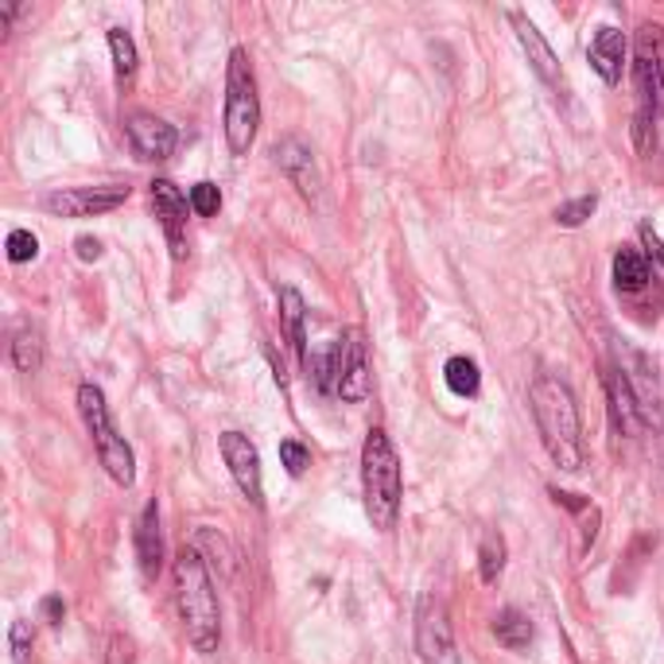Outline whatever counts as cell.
<instances>
[{
  "mask_svg": "<svg viewBox=\"0 0 664 664\" xmlns=\"http://www.w3.org/2000/svg\"><path fill=\"white\" fill-rule=\"evenodd\" d=\"M443 381L455 397H478V389H482V373L470 358H451L443 365Z\"/></svg>",
  "mask_w": 664,
  "mask_h": 664,
  "instance_id": "21",
  "label": "cell"
},
{
  "mask_svg": "<svg viewBox=\"0 0 664 664\" xmlns=\"http://www.w3.org/2000/svg\"><path fill=\"white\" fill-rule=\"evenodd\" d=\"M280 462H284V470H287V475H292V478H300L303 470L311 467V451L300 443V439H284V443H280Z\"/></svg>",
  "mask_w": 664,
  "mask_h": 664,
  "instance_id": "28",
  "label": "cell"
},
{
  "mask_svg": "<svg viewBox=\"0 0 664 664\" xmlns=\"http://www.w3.org/2000/svg\"><path fill=\"white\" fill-rule=\"evenodd\" d=\"M626 36L618 28H598L595 39L587 47V59L595 67V75L603 78L606 86H618L622 82V67H626Z\"/></svg>",
  "mask_w": 664,
  "mask_h": 664,
  "instance_id": "15",
  "label": "cell"
},
{
  "mask_svg": "<svg viewBox=\"0 0 664 664\" xmlns=\"http://www.w3.org/2000/svg\"><path fill=\"white\" fill-rule=\"evenodd\" d=\"M136 559H140V572L148 579H156L159 567H164V533H159V509L156 501H148L136 521Z\"/></svg>",
  "mask_w": 664,
  "mask_h": 664,
  "instance_id": "16",
  "label": "cell"
},
{
  "mask_svg": "<svg viewBox=\"0 0 664 664\" xmlns=\"http://www.w3.org/2000/svg\"><path fill=\"white\" fill-rule=\"evenodd\" d=\"M8 650H12V664H31L36 637H31L28 622H12V629H8Z\"/></svg>",
  "mask_w": 664,
  "mask_h": 664,
  "instance_id": "26",
  "label": "cell"
},
{
  "mask_svg": "<svg viewBox=\"0 0 664 664\" xmlns=\"http://www.w3.org/2000/svg\"><path fill=\"white\" fill-rule=\"evenodd\" d=\"M78 412L86 420V431H90L94 447H98V459L106 467V475L114 478L117 486H129L136 482V459H133V447L117 436L114 420H109V408H106V393L98 385H78Z\"/></svg>",
  "mask_w": 664,
  "mask_h": 664,
  "instance_id": "5",
  "label": "cell"
},
{
  "mask_svg": "<svg viewBox=\"0 0 664 664\" xmlns=\"http://www.w3.org/2000/svg\"><path fill=\"white\" fill-rule=\"evenodd\" d=\"M642 242H645V257H653V261H657V265L664 268V242L657 237V230H653L650 222L642 226Z\"/></svg>",
  "mask_w": 664,
  "mask_h": 664,
  "instance_id": "31",
  "label": "cell"
},
{
  "mask_svg": "<svg viewBox=\"0 0 664 664\" xmlns=\"http://www.w3.org/2000/svg\"><path fill=\"white\" fill-rule=\"evenodd\" d=\"M642 36L650 39L653 59H657V75H661V90H664V28L661 23H642Z\"/></svg>",
  "mask_w": 664,
  "mask_h": 664,
  "instance_id": "29",
  "label": "cell"
},
{
  "mask_svg": "<svg viewBox=\"0 0 664 664\" xmlns=\"http://www.w3.org/2000/svg\"><path fill=\"white\" fill-rule=\"evenodd\" d=\"M494 637H498V645H506V650L521 653L533 645V622L525 618L521 611H514V606H506V611L494 618Z\"/></svg>",
  "mask_w": 664,
  "mask_h": 664,
  "instance_id": "19",
  "label": "cell"
},
{
  "mask_svg": "<svg viewBox=\"0 0 664 664\" xmlns=\"http://www.w3.org/2000/svg\"><path fill=\"white\" fill-rule=\"evenodd\" d=\"M342 400L350 404H362L370 397V365H365V346L354 331L339 334V389Z\"/></svg>",
  "mask_w": 664,
  "mask_h": 664,
  "instance_id": "12",
  "label": "cell"
},
{
  "mask_svg": "<svg viewBox=\"0 0 664 664\" xmlns=\"http://www.w3.org/2000/svg\"><path fill=\"white\" fill-rule=\"evenodd\" d=\"M416 653H420V664H462L451 614L436 595H423L416 606Z\"/></svg>",
  "mask_w": 664,
  "mask_h": 664,
  "instance_id": "6",
  "label": "cell"
},
{
  "mask_svg": "<svg viewBox=\"0 0 664 664\" xmlns=\"http://www.w3.org/2000/svg\"><path fill=\"white\" fill-rule=\"evenodd\" d=\"M125 133H129L136 159H167L175 152V144H179L175 125H167L164 117L156 114H129Z\"/></svg>",
  "mask_w": 664,
  "mask_h": 664,
  "instance_id": "13",
  "label": "cell"
},
{
  "mask_svg": "<svg viewBox=\"0 0 664 664\" xmlns=\"http://www.w3.org/2000/svg\"><path fill=\"white\" fill-rule=\"evenodd\" d=\"M172 575H175V606H179L187 642L198 653H214L222 642V606L203 551L183 548L172 564Z\"/></svg>",
  "mask_w": 664,
  "mask_h": 664,
  "instance_id": "2",
  "label": "cell"
},
{
  "mask_svg": "<svg viewBox=\"0 0 664 664\" xmlns=\"http://www.w3.org/2000/svg\"><path fill=\"white\" fill-rule=\"evenodd\" d=\"M152 211H156L159 226H164V237L172 245V257L183 261L187 257V211L191 198H183V191L175 187L172 179H156L152 183Z\"/></svg>",
  "mask_w": 664,
  "mask_h": 664,
  "instance_id": "10",
  "label": "cell"
},
{
  "mask_svg": "<svg viewBox=\"0 0 664 664\" xmlns=\"http://www.w3.org/2000/svg\"><path fill=\"white\" fill-rule=\"evenodd\" d=\"M218 451L230 467V478L237 482L242 498H250L253 506H265V478H261V455L250 443V436L242 431H222L218 436Z\"/></svg>",
  "mask_w": 664,
  "mask_h": 664,
  "instance_id": "9",
  "label": "cell"
},
{
  "mask_svg": "<svg viewBox=\"0 0 664 664\" xmlns=\"http://www.w3.org/2000/svg\"><path fill=\"white\" fill-rule=\"evenodd\" d=\"M529 404L548 459L567 475H579L587 462V447H583L579 404H575L567 381H559L556 373H536L529 385Z\"/></svg>",
  "mask_w": 664,
  "mask_h": 664,
  "instance_id": "1",
  "label": "cell"
},
{
  "mask_svg": "<svg viewBox=\"0 0 664 664\" xmlns=\"http://www.w3.org/2000/svg\"><path fill=\"white\" fill-rule=\"evenodd\" d=\"M614 284L618 292H642L650 284V257L642 250H618L614 253Z\"/></svg>",
  "mask_w": 664,
  "mask_h": 664,
  "instance_id": "18",
  "label": "cell"
},
{
  "mask_svg": "<svg viewBox=\"0 0 664 664\" xmlns=\"http://www.w3.org/2000/svg\"><path fill=\"white\" fill-rule=\"evenodd\" d=\"M191 211L203 214V218H214V214L222 211V191L206 179L195 183V187H191Z\"/></svg>",
  "mask_w": 664,
  "mask_h": 664,
  "instance_id": "27",
  "label": "cell"
},
{
  "mask_svg": "<svg viewBox=\"0 0 664 664\" xmlns=\"http://www.w3.org/2000/svg\"><path fill=\"white\" fill-rule=\"evenodd\" d=\"M4 250H8V261H12V265H28V261H36V253H39V237L31 234V230H12Z\"/></svg>",
  "mask_w": 664,
  "mask_h": 664,
  "instance_id": "24",
  "label": "cell"
},
{
  "mask_svg": "<svg viewBox=\"0 0 664 664\" xmlns=\"http://www.w3.org/2000/svg\"><path fill=\"white\" fill-rule=\"evenodd\" d=\"M509 23H514L517 43H521V51H525V59H529V67L536 70V78L548 82V86H556L559 82V59H556V51L548 47V39H544V31L521 12H509Z\"/></svg>",
  "mask_w": 664,
  "mask_h": 664,
  "instance_id": "14",
  "label": "cell"
},
{
  "mask_svg": "<svg viewBox=\"0 0 664 664\" xmlns=\"http://www.w3.org/2000/svg\"><path fill=\"white\" fill-rule=\"evenodd\" d=\"M109 664H133V642L121 634L109 637Z\"/></svg>",
  "mask_w": 664,
  "mask_h": 664,
  "instance_id": "30",
  "label": "cell"
},
{
  "mask_svg": "<svg viewBox=\"0 0 664 664\" xmlns=\"http://www.w3.org/2000/svg\"><path fill=\"white\" fill-rule=\"evenodd\" d=\"M39 611H43V618L51 622V626H62V618H67V606H62V598H43V606H39Z\"/></svg>",
  "mask_w": 664,
  "mask_h": 664,
  "instance_id": "33",
  "label": "cell"
},
{
  "mask_svg": "<svg viewBox=\"0 0 664 664\" xmlns=\"http://www.w3.org/2000/svg\"><path fill=\"white\" fill-rule=\"evenodd\" d=\"M272 164L295 183V191H300L303 198H315L319 187H323L319 167H315V152H311V144L300 140V136H280V140L272 144Z\"/></svg>",
  "mask_w": 664,
  "mask_h": 664,
  "instance_id": "11",
  "label": "cell"
},
{
  "mask_svg": "<svg viewBox=\"0 0 664 664\" xmlns=\"http://www.w3.org/2000/svg\"><path fill=\"white\" fill-rule=\"evenodd\" d=\"M501 572H506V540H501V533H486L482 548H478V575L494 587L501 579Z\"/></svg>",
  "mask_w": 664,
  "mask_h": 664,
  "instance_id": "22",
  "label": "cell"
},
{
  "mask_svg": "<svg viewBox=\"0 0 664 664\" xmlns=\"http://www.w3.org/2000/svg\"><path fill=\"white\" fill-rule=\"evenodd\" d=\"M303 315H307V303H303V295L295 292L292 284L280 287V319H284L287 342L295 346V354H300L303 370H307V365H311V350H307V331H303Z\"/></svg>",
  "mask_w": 664,
  "mask_h": 664,
  "instance_id": "17",
  "label": "cell"
},
{
  "mask_svg": "<svg viewBox=\"0 0 664 664\" xmlns=\"http://www.w3.org/2000/svg\"><path fill=\"white\" fill-rule=\"evenodd\" d=\"M362 498L373 529H393L400 517V498H404V475H400L393 439L381 428H373L362 443Z\"/></svg>",
  "mask_w": 664,
  "mask_h": 664,
  "instance_id": "3",
  "label": "cell"
},
{
  "mask_svg": "<svg viewBox=\"0 0 664 664\" xmlns=\"http://www.w3.org/2000/svg\"><path fill=\"white\" fill-rule=\"evenodd\" d=\"M622 378H626V389L634 397V408L642 416V423L664 431V381L661 370L637 350L622 346Z\"/></svg>",
  "mask_w": 664,
  "mask_h": 664,
  "instance_id": "7",
  "label": "cell"
},
{
  "mask_svg": "<svg viewBox=\"0 0 664 664\" xmlns=\"http://www.w3.org/2000/svg\"><path fill=\"white\" fill-rule=\"evenodd\" d=\"M595 206H598L595 195L572 198V203L556 206V222H559V226H567V230H575V226H583V222H587L590 214H595Z\"/></svg>",
  "mask_w": 664,
  "mask_h": 664,
  "instance_id": "25",
  "label": "cell"
},
{
  "mask_svg": "<svg viewBox=\"0 0 664 664\" xmlns=\"http://www.w3.org/2000/svg\"><path fill=\"white\" fill-rule=\"evenodd\" d=\"M12 365L20 373H36L43 365V334L36 326H20L12 339Z\"/></svg>",
  "mask_w": 664,
  "mask_h": 664,
  "instance_id": "20",
  "label": "cell"
},
{
  "mask_svg": "<svg viewBox=\"0 0 664 664\" xmlns=\"http://www.w3.org/2000/svg\"><path fill=\"white\" fill-rule=\"evenodd\" d=\"M129 198L125 183H101V187H67L55 191L43 198V206L55 218H94V214H106L114 206H121Z\"/></svg>",
  "mask_w": 664,
  "mask_h": 664,
  "instance_id": "8",
  "label": "cell"
},
{
  "mask_svg": "<svg viewBox=\"0 0 664 664\" xmlns=\"http://www.w3.org/2000/svg\"><path fill=\"white\" fill-rule=\"evenodd\" d=\"M75 253H78V261H86V265H90V261H101V242L98 237H78L75 242Z\"/></svg>",
  "mask_w": 664,
  "mask_h": 664,
  "instance_id": "32",
  "label": "cell"
},
{
  "mask_svg": "<svg viewBox=\"0 0 664 664\" xmlns=\"http://www.w3.org/2000/svg\"><path fill=\"white\" fill-rule=\"evenodd\" d=\"M261 129V94H257V75L253 62L245 55V47L230 51L226 67V144L234 156H250L253 140Z\"/></svg>",
  "mask_w": 664,
  "mask_h": 664,
  "instance_id": "4",
  "label": "cell"
},
{
  "mask_svg": "<svg viewBox=\"0 0 664 664\" xmlns=\"http://www.w3.org/2000/svg\"><path fill=\"white\" fill-rule=\"evenodd\" d=\"M109 55H114L117 82H129L136 75V43L125 28H109Z\"/></svg>",
  "mask_w": 664,
  "mask_h": 664,
  "instance_id": "23",
  "label": "cell"
}]
</instances>
